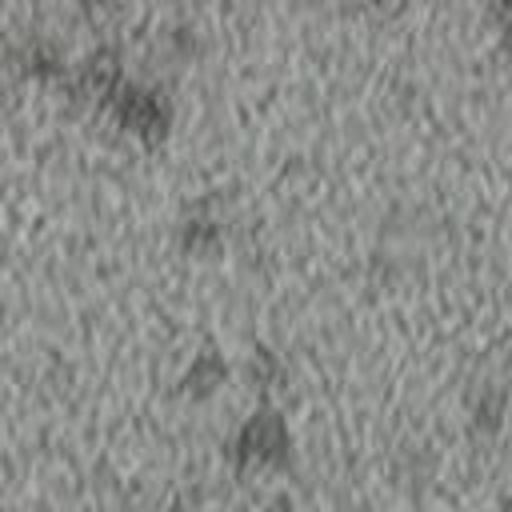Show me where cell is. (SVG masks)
I'll use <instances>...</instances> for the list:
<instances>
[{"mask_svg": "<svg viewBox=\"0 0 512 512\" xmlns=\"http://www.w3.org/2000/svg\"><path fill=\"white\" fill-rule=\"evenodd\" d=\"M220 376H224L220 360H216V356H200V360L192 364V372H188V388H192V392H208Z\"/></svg>", "mask_w": 512, "mask_h": 512, "instance_id": "2", "label": "cell"}, {"mask_svg": "<svg viewBox=\"0 0 512 512\" xmlns=\"http://www.w3.org/2000/svg\"><path fill=\"white\" fill-rule=\"evenodd\" d=\"M284 452H288V436L272 412L248 420L244 432L236 436V460L240 464H268V460H280Z\"/></svg>", "mask_w": 512, "mask_h": 512, "instance_id": "1", "label": "cell"}]
</instances>
